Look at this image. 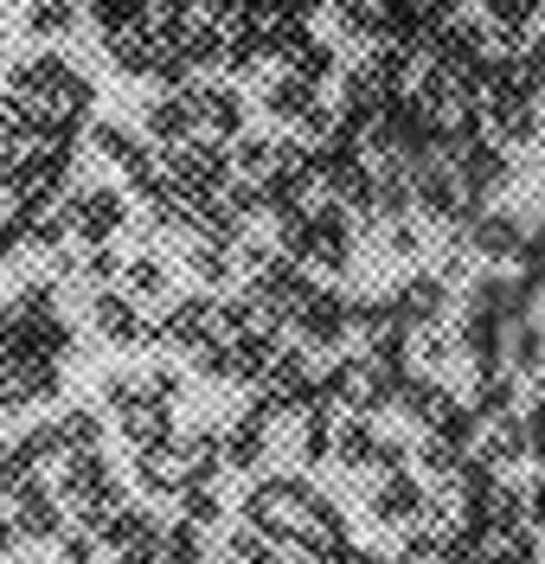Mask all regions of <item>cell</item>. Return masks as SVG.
<instances>
[{"mask_svg":"<svg viewBox=\"0 0 545 564\" xmlns=\"http://www.w3.org/2000/svg\"><path fill=\"white\" fill-rule=\"evenodd\" d=\"M7 90H13L20 104H33L39 122H72V129H77V116L97 104L90 77L77 65H65L58 52H26L20 65L7 70Z\"/></svg>","mask_w":545,"mask_h":564,"instance_id":"6da1fadb","label":"cell"},{"mask_svg":"<svg viewBox=\"0 0 545 564\" xmlns=\"http://www.w3.org/2000/svg\"><path fill=\"white\" fill-rule=\"evenodd\" d=\"M58 500L77 513V527L103 532V520L122 507V481H116V468H109L103 449H84V456H65L58 462Z\"/></svg>","mask_w":545,"mask_h":564,"instance_id":"7a4b0ae2","label":"cell"},{"mask_svg":"<svg viewBox=\"0 0 545 564\" xmlns=\"http://www.w3.org/2000/svg\"><path fill=\"white\" fill-rule=\"evenodd\" d=\"M308 500H315V488H308L302 475H276V481H257V488H251L244 520H251V532H263L270 545H276V539H290V545H295V527H302Z\"/></svg>","mask_w":545,"mask_h":564,"instance_id":"3957f363","label":"cell"},{"mask_svg":"<svg viewBox=\"0 0 545 564\" xmlns=\"http://www.w3.org/2000/svg\"><path fill=\"white\" fill-rule=\"evenodd\" d=\"M167 180L181 186L186 199H218L225 186H231V154L218 148V141L193 135L181 148H167Z\"/></svg>","mask_w":545,"mask_h":564,"instance_id":"277c9868","label":"cell"},{"mask_svg":"<svg viewBox=\"0 0 545 564\" xmlns=\"http://www.w3.org/2000/svg\"><path fill=\"white\" fill-rule=\"evenodd\" d=\"M308 289H315V282H308V270H302L295 257H283V250H276V257H270V263L251 276V289H244V295L257 302L263 327H290V315L302 308V295H308Z\"/></svg>","mask_w":545,"mask_h":564,"instance_id":"5b68a950","label":"cell"},{"mask_svg":"<svg viewBox=\"0 0 545 564\" xmlns=\"http://www.w3.org/2000/svg\"><path fill=\"white\" fill-rule=\"evenodd\" d=\"M411 206L424 212L430 225H462L469 218V199H462V180L443 154H424L411 161Z\"/></svg>","mask_w":545,"mask_h":564,"instance_id":"8992f818","label":"cell"},{"mask_svg":"<svg viewBox=\"0 0 545 564\" xmlns=\"http://www.w3.org/2000/svg\"><path fill=\"white\" fill-rule=\"evenodd\" d=\"M290 327H295V340H302L308 352H321V347L334 352L347 334H353V302H347L340 289H308L302 308L290 315Z\"/></svg>","mask_w":545,"mask_h":564,"instance_id":"52a82bcc","label":"cell"},{"mask_svg":"<svg viewBox=\"0 0 545 564\" xmlns=\"http://www.w3.org/2000/svg\"><path fill=\"white\" fill-rule=\"evenodd\" d=\"M263 109H270V122H290V129H302V135H327V129L340 122L334 104H321V90L302 84V77H290V70L263 90Z\"/></svg>","mask_w":545,"mask_h":564,"instance_id":"ba28073f","label":"cell"},{"mask_svg":"<svg viewBox=\"0 0 545 564\" xmlns=\"http://www.w3.org/2000/svg\"><path fill=\"white\" fill-rule=\"evenodd\" d=\"M65 218H72V238H84V245H109V238L129 225V199H122V186H77L72 206H65Z\"/></svg>","mask_w":545,"mask_h":564,"instance_id":"9c48e42d","label":"cell"},{"mask_svg":"<svg viewBox=\"0 0 545 564\" xmlns=\"http://www.w3.org/2000/svg\"><path fill=\"white\" fill-rule=\"evenodd\" d=\"M206 340H225L218 327V302L212 295H181L167 315L154 321V347H181V352H199Z\"/></svg>","mask_w":545,"mask_h":564,"instance_id":"30bf717a","label":"cell"},{"mask_svg":"<svg viewBox=\"0 0 545 564\" xmlns=\"http://www.w3.org/2000/svg\"><path fill=\"white\" fill-rule=\"evenodd\" d=\"M90 141H97V154H103L109 167H122V180H129L135 193H148V186L161 180V161H154V148H148L135 129H122V122H97Z\"/></svg>","mask_w":545,"mask_h":564,"instance_id":"8fae6325","label":"cell"},{"mask_svg":"<svg viewBox=\"0 0 545 564\" xmlns=\"http://www.w3.org/2000/svg\"><path fill=\"white\" fill-rule=\"evenodd\" d=\"M366 513L379 520V527H424L430 520V500L417 488V475H379L372 488H366Z\"/></svg>","mask_w":545,"mask_h":564,"instance_id":"7c38bea8","label":"cell"},{"mask_svg":"<svg viewBox=\"0 0 545 564\" xmlns=\"http://www.w3.org/2000/svg\"><path fill=\"white\" fill-rule=\"evenodd\" d=\"M90 321H97V334H103L109 347H154V327H148L142 302L135 295H122V289H97V302H90Z\"/></svg>","mask_w":545,"mask_h":564,"instance_id":"4fadbf2b","label":"cell"},{"mask_svg":"<svg viewBox=\"0 0 545 564\" xmlns=\"http://www.w3.org/2000/svg\"><path fill=\"white\" fill-rule=\"evenodd\" d=\"M7 500H13V513H7V520H13L20 539H58V532H65V513H58L65 500H58V488H45L39 475H26Z\"/></svg>","mask_w":545,"mask_h":564,"instance_id":"5bb4252c","label":"cell"},{"mask_svg":"<svg viewBox=\"0 0 545 564\" xmlns=\"http://www.w3.org/2000/svg\"><path fill=\"white\" fill-rule=\"evenodd\" d=\"M186 104H193V122L206 129V141H238L244 129V97L231 84H186Z\"/></svg>","mask_w":545,"mask_h":564,"instance_id":"9a60e30c","label":"cell"},{"mask_svg":"<svg viewBox=\"0 0 545 564\" xmlns=\"http://www.w3.org/2000/svg\"><path fill=\"white\" fill-rule=\"evenodd\" d=\"M462 245H469V257H481V263H513L520 245H526V225H520L513 212H475L469 231H462Z\"/></svg>","mask_w":545,"mask_h":564,"instance_id":"2e32d148","label":"cell"},{"mask_svg":"<svg viewBox=\"0 0 545 564\" xmlns=\"http://www.w3.org/2000/svg\"><path fill=\"white\" fill-rule=\"evenodd\" d=\"M295 545H302L308 558L334 564L347 545H353V539H347V513H340L327 494H315V500H308V513H302V527H295Z\"/></svg>","mask_w":545,"mask_h":564,"instance_id":"e0dca14e","label":"cell"},{"mask_svg":"<svg viewBox=\"0 0 545 564\" xmlns=\"http://www.w3.org/2000/svg\"><path fill=\"white\" fill-rule=\"evenodd\" d=\"M392 308H399L404 327H443L449 321V282L430 276V270H417L411 282L392 289Z\"/></svg>","mask_w":545,"mask_h":564,"instance_id":"ac0fdd59","label":"cell"},{"mask_svg":"<svg viewBox=\"0 0 545 564\" xmlns=\"http://www.w3.org/2000/svg\"><path fill=\"white\" fill-rule=\"evenodd\" d=\"M135 481H142L148 494H174V500H181V494L193 488V468H186L181 436H167V443H148L142 456H135Z\"/></svg>","mask_w":545,"mask_h":564,"instance_id":"d6986e66","label":"cell"},{"mask_svg":"<svg viewBox=\"0 0 545 564\" xmlns=\"http://www.w3.org/2000/svg\"><path fill=\"white\" fill-rule=\"evenodd\" d=\"M270 430H276V423L257 417V411H238L231 423H218L225 468H263V456H270Z\"/></svg>","mask_w":545,"mask_h":564,"instance_id":"ffe728a7","label":"cell"},{"mask_svg":"<svg viewBox=\"0 0 545 564\" xmlns=\"http://www.w3.org/2000/svg\"><path fill=\"white\" fill-rule=\"evenodd\" d=\"M469 456L481 462L488 475H501L508 462L526 456V417H520V411H508V417H488V430L475 436V449H469Z\"/></svg>","mask_w":545,"mask_h":564,"instance_id":"44dd1931","label":"cell"},{"mask_svg":"<svg viewBox=\"0 0 545 564\" xmlns=\"http://www.w3.org/2000/svg\"><path fill=\"white\" fill-rule=\"evenodd\" d=\"M97 539H103L109 552H154V545H161V520H154L148 507H129V500H122V507L103 520Z\"/></svg>","mask_w":545,"mask_h":564,"instance_id":"7402d4cb","label":"cell"},{"mask_svg":"<svg viewBox=\"0 0 545 564\" xmlns=\"http://www.w3.org/2000/svg\"><path fill=\"white\" fill-rule=\"evenodd\" d=\"M283 65H290V77H302V84L321 90V77L340 70V45H334V39H315L308 26H302V33L290 39V52H283Z\"/></svg>","mask_w":545,"mask_h":564,"instance_id":"603a6c76","label":"cell"},{"mask_svg":"<svg viewBox=\"0 0 545 564\" xmlns=\"http://www.w3.org/2000/svg\"><path fill=\"white\" fill-rule=\"evenodd\" d=\"M109 65L122 70V77H154V65H161V39L148 33V26H129V33H109L103 39Z\"/></svg>","mask_w":545,"mask_h":564,"instance_id":"cb8c5ba5","label":"cell"},{"mask_svg":"<svg viewBox=\"0 0 545 564\" xmlns=\"http://www.w3.org/2000/svg\"><path fill=\"white\" fill-rule=\"evenodd\" d=\"M449 398H456V391L443 386L436 372H404V379H399V398H392V404H399V411H404L411 423H424V430H430L436 411H443Z\"/></svg>","mask_w":545,"mask_h":564,"instance_id":"d4e9b609","label":"cell"},{"mask_svg":"<svg viewBox=\"0 0 545 564\" xmlns=\"http://www.w3.org/2000/svg\"><path fill=\"white\" fill-rule=\"evenodd\" d=\"M334 13V33L353 39V45H385V7L379 0H327Z\"/></svg>","mask_w":545,"mask_h":564,"instance_id":"484cf974","label":"cell"},{"mask_svg":"<svg viewBox=\"0 0 545 564\" xmlns=\"http://www.w3.org/2000/svg\"><path fill=\"white\" fill-rule=\"evenodd\" d=\"M142 122H148V135L161 141V148H181V141L199 135V122H193V104H186V90H174V97H154Z\"/></svg>","mask_w":545,"mask_h":564,"instance_id":"4316f807","label":"cell"},{"mask_svg":"<svg viewBox=\"0 0 545 564\" xmlns=\"http://www.w3.org/2000/svg\"><path fill=\"white\" fill-rule=\"evenodd\" d=\"M372 456H379V423L372 417H334V462L340 468H372Z\"/></svg>","mask_w":545,"mask_h":564,"instance_id":"83f0119b","label":"cell"},{"mask_svg":"<svg viewBox=\"0 0 545 564\" xmlns=\"http://www.w3.org/2000/svg\"><path fill=\"white\" fill-rule=\"evenodd\" d=\"M174 289L167 276V257L161 250H135V257H122V295H135V302H161Z\"/></svg>","mask_w":545,"mask_h":564,"instance_id":"f1b7e54d","label":"cell"},{"mask_svg":"<svg viewBox=\"0 0 545 564\" xmlns=\"http://www.w3.org/2000/svg\"><path fill=\"white\" fill-rule=\"evenodd\" d=\"M469 411H475L481 423H488V417H508V411H520V379H513L508 366H494V372H475Z\"/></svg>","mask_w":545,"mask_h":564,"instance_id":"f546056e","label":"cell"},{"mask_svg":"<svg viewBox=\"0 0 545 564\" xmlns=\"http://www.w3.org/2000/svg\"><path fill=\"white\" fill-rule=\"evenodd\" d=\"M501 359H508L513 372L539 379V372H545V327H533V321H508V340H501Z\"/></svg>","mask_w":545,"mask_h":564,"instance_id":"4dcf8cb0","label":"cell"},{"mask_svg":"<svg viewBox=\"0 0 545 564\" xmlns=\"http://www.w3.org/2000/svg\"><path fill=\"white\" fill-rule=\"evenodd\" d=\"M20 26L33 39H65L77 26V0H26L20 7Z\"/></svg>","mask_w":545,"mask_h":564,"instance_id":"1f68e13d","label":"cell"},{"mask_svg":"<svg viewBox=\"0 0 545 564\" xmlns=\"http://www.w3.org/2000/svg\"><path fill=\"white\" fill-rule=\"evenodd\" d=\"M52 430H58V449H65V456H84V449H103V417H97V411H58V417H52Z\"/></svg>","mask_w":545,"mask_h":564,"instance_id":"d6a6232c","label":"cell"},{"mask_svg":"<svg viewBox=\"0 0 545 564\" xmlns=\"http://www.w3.org/2000/svg\"><path fill=\"white\" fill-rule=\"evenodd\" d=\"M52 270H58V276H84V282L103 289L109 276H122V257H116L109 245H84L77 257H52Z\"/></svg>","mask_w":545,"mask_h":564,"instance_id":"836d02e7","label":"cell"},{"mask_svg":"<svg viewBox=\"0 0 545 564\" xmlns=\"http://www.w3.org/2000/svg\"><path fill=\"white\" fill-rule=\"evenodd\" d=\"M186 270L199 282H225L238 270V245H225V238H193V245H186Z\"/></svg>","mask_w":545,"mask_h":564,"instance_id":"e575fe53","label":"cell"},{"mask_svg":"<svg viewBox=\"0 0 545 564\" xmlns=\"http://www.w3.org/2000/svg\"><path fill=\"white\" fill-rule=\"evenodd\" d=\"M161 564H212V552H206V532L193 527V520L161 527Z\"/></svg>","mask_w":545,"mask_h":564,"instance_id":"d590c367","label":"cell"},{"mask_svg":"<svg viewBox=\"0 0 545 564\" xmlns=\"http://www.w3.org/2000/svg\"><path fill=\"white\" fill-rule=\"evenodd\" d=\"M417 468H424V475H430L436 488H449V481H456V475H462V449H456V443H443V436H424V443H417Z\"/></svg>","mask_w":545,"mask_h":564,"instance_id":"8d00e7d4","label":"cell"},{"mask_svg":"<svg viewBox=\"0 0 545 564\" xmlns=\"http://www.w3.org/2000/svg\"><path fill=\"white\" fill-rule=\"evenodd\" d=\"M181 520H193L199 532H212L218 520H225V494H218V481H193V488L181 494Z\"/></svg>","mask_w":545,"mask_h":564,"instance_id":"74e56055","label":"cell"},{"mask_svg":"<svg viewBox=\"0 0 545 564\" xmlns=\"http://www.w3.org/2000/svg\"><path fill=\"white\" fill-rule=\"evenodd\" d=\"M148 7H154V0H90V13H97L103 39L129 33V26H148Z\"/></svg>","mask_w":545,"mask_h":564,"instance_id":"f35d334b","label":"cell"},{"mask_svg":"<svg viewBox=\"0 0 545 564\" xmlns=\"http://www.w3.org/2000/svg\"><path fill=\"white\" fill-rule=\"evenodd\" d=\"M533 552H539V545H533V532L520 527V532H508V539H488L469 564H533Z\"/></svg>","mask_w":545,"mask_h":564,"instance_id":"ab89813d","label":"cell"},{"mask_svg":"<svg viewBox=\"0 0 545 564\" xmlns=\"http://www.w3.org/2000/svg\"><path fill=\"white\" fill-rule=\"evenodd\" d=\"M218 564H276V545H270V539H263V532H231V539H225V558Z\"/></svg>","mask_w":545,"mask_h":564,"instance_id":"60d3db41","label":"cell"},{"mask_svg":"<svg viewBox=\"0 0 545 564\" xmlns=\"http://www.w3.org/2000/svg\"><path fill=\"white\" fill-rule=\"evenodd\" d=\"M52 545H58V564H97V545H103V539L90 527H72V532H58Z\"/></svg>","mask_w":545,"mask_h":564,"instance_id":"b9f144b4","label":"cell"},{"mask_svg":"<svg viewBox=\"0 0 545 564\" xmlns=\"http://www.w3.org/2000/svg\"><path fill=\"white\" fill-rule=\"evenodd\" d=\"M193 366H199V379H231V340H206L193 352Z\"/></svg>","mask_w":545,"mask_h":564,"instance_id":"7bdbcfd3","label":"cell"},{"mask_svg":"<svg viewBox=\"0 0 545 564\" xmlns=\"http://www.w3.org/2000/svg\"><path fill=\"white\" fill-rule=\"evenodd\" d=\"M142 379H148V391H154V398H161V404H167V411H174V404H181V372H174V366H148Z\"/></svg>","mask_w":545,"mask_h":564,"instance_id":"ee69618b","label":"cell"},{"mask_svg":"<svg viewBox=\"0 0 545 564\" xmlns=\"http://www.w3.org/2000/svg\"><path fill=\"white\" fill-rule=\"evenodd\" d=\"M385 250H392V257H417V250H424V238H417V225H404V218H392V225H385Z\"/></svg>","mask_w":545,"mask_h":564,"instance_id":"f6af8a7d","label":"cell"},{"mask_svg":"<svg viewBox=\"0 0 545 564\" xmlns=\"http://www.w3.org/2000/svg\"><path fill=\"white\" fill-rule=\"evenodd\" d=\"M26 475H33V468L13 456V443H0V494H13L20 481H26Z\"/></svg>","mask_w":545,"mask_h":564,"instance_id":"bcb514c9","label":"cell"},{"mask_svg":"<svg viewBox=\"0 0 545 564\" xmlns=\"http://www.w3.org/2000/svg\"><path fill=\"white\" fill-rule=\"evenodd\" d=\"M526 456L545 462V404H533V417H526Z\"/></svg>","mask_w":545,"mask_h":564,"instance_id":"7dc6e473","label":"cell"},{"mask_svg":"<svg viewBox=\"0 0 545 564\" xmlns=\"http://www.w3.org/2000/svg\"><path fill=\"white\" fill-rule=\"evenodd\" d=\"M526 527H545V475L526 488Z\"/></svg>","mask_w":545,"mask_h":564,"instance_id":"c3c4849f","label":"cell"},{"mask_svg":"<svg viewBox=\"0 0 545 564\" xmlns=\"http://www.w3.org/2000/svg\"><path fill=\"white\" fill-rule=\"evenodd\" d=\"M334 564H392V558H379V552H366V545H347Z\"/></svg>","mask_w":545,"mask_h":564,"instance_id":"681fc988","label":"cell"},{"mask_svg":"<svg viewBox=\"0 0 545 564\" xmlns=\"http://www.w3.org/2000/svg\"><path fill=\"white\" fill-rule=\"evenodd\" d=\"M154 7H161V20H186V13H193L199 0H154Z\"/></svg>","mask_w":545,"mask_h":564,"instance_id":"f907efd6","label":"cell"},{"mask_svg":"<svg viewBox=\"0 0 545 564\" xmlns=\"http://www.w3.org/2000/svg\"><path fill=\"white\" fill-rule=\"evenodd\" d=\"M109 564H161V545L154 552H109Z\"/></svg>","mask_w":545,"mask_h":564,"instance_id":"816d5d0a","label":"cell"},{"mask_svg":"<svg viewBox=\"0 0 545 564\" xmlns=\"http://www.w3.org/2000/svg\"><path fill=\"white\" fill-rule=\"evenodd\" d=\"M7 552H13V520L0 513V558H7Z\"/></svg>","mask_w":545,"mask_h":564,"instance_id":"f5cc1de1","label":"cell"},{"mask_svg":"<svg viewBox=\"0 0 545 564\" xmlns=\"http://www.w3.org/2000/svg\"><path fill=\"white\" fill-rule=\"evenodd\" d=\"M7 218H13V193H7V186H0V225H7Z\"/></svg>","mask_w":545,"mask_h":564,"instance_id":"db71d44e","label":"cell"}]
</instances>
